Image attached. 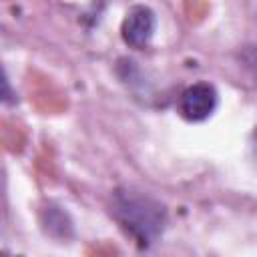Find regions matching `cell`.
Listing matches in <instances>:
<instances>
[{
	"label": "cell",
	"mask_w": 257,
	"mask_h": 257,
	"mask_svg": "<svg viewBox=\"0 0 257 257\" xmlns=\"http://www.w3.org/2000/svg\"><path fill=\"white\" fill-rule=\"evenodd\" d=\"M2 86H4V92H2V100H4V104L14 102V98H12V94H10V82H8V76H4Z\"/></svg>",
	"instance_id": "5b68a950"
},
{
	"label": "cell",
	"mask_w": 257,
	"mask_h": 257,
	"mask_svg": "<svg viewBox=\"0 0 257 257\" xmlns=\"http://www.w3.org/2000/svg\"><path fill=\"white\" fill-rule=\"evenodd\" d=\"M110 213L120 229L141 247L149 249L167 227V209L155 197L120 187L110 197Z\"/></svg>",
	"instance_id": "6da1fadb"
},
{
	"label": "cell",
	"mask_w": 257,
	"mask_h": 257,
	"mask_svg": "<svg viewBox=\"0 0 257 257\" xmlns=\"http://www.w3.org/2000/svg\"><path fill=\"white\" fill-rule=\"evenodd\" d=\"M217 102H219V94L213 84L195 82L181 92L179 112L189 122H203L215 112Z\"/></svg>",
	"instance_id": "7a4b0ae2"
},
{
	"label": "cell",
	"mask_w": 257,
	"mask_h": 257,
	"mask_svg": "<svg viewBox=\"0 0 257 257\" xmlns=\"http://www.w3.org/2000/svg\"><path fill=\"white\" fill-rule=\"evenodd\" d=\"M40 225L46 235H50L52 239H58V241H66L74 235V223H72L70 215L54 203H48L40 211Z\"/></svg>",
	"instance_id": "277c9868"
},
{
	"label": "cell",
	"mask_w": 257,
	"mask_h": 257,
	"mask_svg": "<svg viewBox=\"0 0 257 257\" xmlns=\"http://www.w3.org/2000/svg\"><path fill=\"white\" fill-rule=\"evenodd\" d=\"M247 64L251 66V68H255L257 70V50L255 48H251V50H247Z\"/></svg>",
	"instance_id": "8992f818"
},
{
	"label": "cell",
	"mask_w": 257,
	"mask_h": 257,
	"mask_svg": "<svg viewBox=\"0 0 257 257\" xmlns=\"http://www.w3.org/2000/svg\"><path fill=\"white\" fill-rule=\"evenodd\" d=\"M251 145H253V153L257 155V126L253 131V135H251Z\"/></svg>",
	"instance_id": "52a82bcc"
},
{
	"label": "cell",
	"mask_w": 257,
	"mask_h": 257,
	"mask_svg": "<svg viewBox=\"0 0 257 257\" xmlns=\"http://www.w3.org/2000/svg\"><path fill=\"white\" fill-rule=\"evenodd\" d=\"M157 28V16L149 6H133L120 24V36L131 48H145Z\"/></svg>",
	"instance_id": "3957f363"
}]
</instances>
